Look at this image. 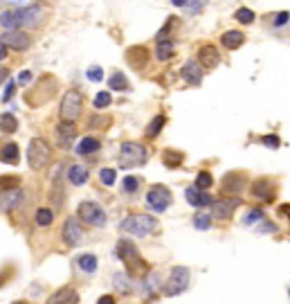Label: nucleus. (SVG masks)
<instances>
[{
  "instance_id": "nucleus-28",
  "label": "nucleus",
  "mask_w": 290,
  "mask_h": 304,
  "mask_svg": "<svg viewBox=\"0 0 290 304\" xmlns=\"http://www.w3.org/2000/svg\"><path fill=\"white\" fill-rule=\"evenodd\" d=\"M162 160H164V165H167L169 169H175V167H180V162L185 160V156L180 154V151H175V149H167L162 154Z\"/></svg>"
},
{
  "instance_id": "nucleus-18",
  "label": "nucleus",
  "mask_w": 290,
  "mask_h": 304,
  "mask_svg": "<svg viewBox=\"0 0 290 304\" xmlns=\"http://www.w3.org/2000/svg\"><path fill=\"white\" fill-rule=\"evenodd\" d=\"M3 43L9 45L14 50H27L30 48V36L20 30H14V32H5L3 34Z\"/></svg>"
},
{
  "instance_id": "nucleus-19",
  "label": "nucleus",
  "mask_w": 290,
  "mask_h": 304,
  "mask_svg": "<svg viewBox=\"0 0 290 304\" xmlns=\"http://www.w3.org/2000/svg\"><path fill=\"white\" fill-rule=\"evenodd\" d=\"M185 196H187V201H189V205H193V207H207V205H214V199H212V196H209L207 191L198 189L196 185L187 189V191H185Z\"/></svg>"
},
{
  "instance_id": "nucleus-24",
  "label": "nucleus",
  "mask_w": 290,
  "mask_h": 304,
  "mask_svg": "<svg viewBox=\"0 0 290 304\" xmlns=\"http://www.w3.org/2000/svg\"><path fill=\"white\" fill-rule=\"evenodd\" d=\"M23 201V191L20 189H9V191H3V210L9 212L14 210L16 205Z\"/></svg>"
},
{
  "instance_id": "nucleus-6",
  "label": "nucleus",
  "mask_w": 290,
  "mask_h": 304,
  "mask_svg": "<svg viewBox=\"0 0 290 304\" xmlns=\"http://www.w3.org/2000/svg\"><path fill=\"white\" fill-rule=\"evenodd\" d=\"M146 149L140 142H124L119 149V165L122 167H140L146 162Z\"/></svg>"
},
{
  "instance_id": "nucleus-11",
  "label": "nucleus",
  "mask_w": 290,
  "mask_h": 304,
  "mask_svg": "<svg viewBox=\"0 0 290 304\" xmlns=\"http://www.w3.org/2000/svg\"><path fill=\"white\" fill-rule=\"evenodd\" d=\"M246 183H248V176L243 171H230L223 178V187H220V191L227 194L230 199H236V194H241V191L246 189Z\"/></svg>"
},
{
  "instance_id": "nucleus-40",
  "label": "nucleus",
  "mask_w": 290,
  "mask_h": 304,
  "mask_svg": "<svg viewBox=\"0 0 290 304\" xmlns=\"http://www.w3.org/2000/svg\"><path fill=\"white\" fill-rule=\"evenodd\" d=\"M138 187H140V178H135V176H126V178H124V191L133 194V191H138Z\"/></svg>"
},
{
  "instance_id": "nucleus-26",
  "label": "nucleus",
  "mask_w": 290,
  "mask_h": 304,
  "mask_svg": "<svg viewBox=\"0 0 290 304\" xmlns=\"http://www.w3.org/2000/svg\"><path fill=\"white\" fill-rule=\"evenodd\" d=\"M171 54H173V41H158V48H155V59L158 61H167V59H171Z\"/></svg>"
},
{
  "instance_id": "nucleus-8",
  "label": "nucleus",
  "mask_w": 290,
  "mask_h": 304,
  "mask_svg": "<svg viewBox=\"0 0 290 304\" xmlns=\"http://www.w3.org/2000/svg\"><path fill=\"white\" fill-rule=\"evenodd\" d=\"M77 214H79V219L88 225H95V228H104L106 225V212L101 210V205L95 201H83L81 205H79Z\"/></svg>"
},
{
  "instance_id": "nucleus-41",
  "label": "nucleus",
  "mask_w": 290,
  "mask_h": 304,
  "mask_svg": "<svg viewBox=\"0 0 290 304\" xmlns=\"http://www.w3.org/2000/svg\"><path fill=\"white\" fill-rule=\"evenodd\" d=\"M20 183L18 176H3V191H9V189H18L16 185Z\"/></svg>"
},
{
  "instance_id": "nucleus-2",
  "label": "nucleus",
  "mask_w": 290,
  "mask_h": 304,
  "mask_svg": "<svg viewBox=\"0 0 290 304\" xmlns=\"http://www.w3.org/2000/svg\"><path fill=\"white\" fill-rule=\"evenodd\" d=\"M41 16L43 11L36 3H30L27 7L23 9H14V11H5L3 14V27L7 32H14L16 25H27V27H34L41 23Z\"/></svg>"
},
{
  "instance_id": "nucleus-10",
  "label": "nucleus",
  "mask_w": 290,
  "mask_h": 304,
  "mask_svg": "<svg viewBox=\"0 0 290 304\" xmlns=\"http://www.w3.org/2000/svg\"><path fill=\"white\" fill-rule=\"evenodd\" d=\"M171 203H173L171 191L167 187H162V185H153V187L146 191V205H149L153 212H164Z\"/></svg>"
},
{
  "instance_id": "nucleus-22",
  "label": "nucleus",
  "mask_w": 290,
  "mask_h": 304,
  "mask_svg": "<svg viewBox=\"0 0 290 304\" xmlns=\"http://www.w3.org/2000/svg\"><path fill=\"white\" fill-rule=\"evenodd\" d=\"M79 302V295L75 289H70V286H65V289H59L54 293V295H50L48 304H77Z\"/></svg>"
},
{
  "instance_id": "nucleus-36",
  "label": "nucleus",
  "mask_w": 290,
  "mask_h": 304,
  "mask_svg": "<svg viewBox=\"0 0 290 304\" xmlns=\"http://www.w3.org/2000/svg\"><path fill=\"white\" fill-rule=\"evenodd\" d=\"M115 169H101L99 171V180L101 183L106 185V187H113V185H115Z\"/></svg>"
},
{
  "instance_id": "nucleus-37",
  "label": "nucleus",
  "mask_w": 290,
  "mask_h": 304,
  "mask_svg": "<svg viewBox=\"0 0 290 304\" xmlns=\"http://www.w3.org/2000/svg\"><path fill=\"white\" fill-rule=\"evenodd\" d=\"M236 20L238 23H246V25H250V23L254 20V11L252 9H248V7H241L236 11Z\"/></svg>"
},
{
  "instance_id": "nucleus-5",
  "label": "nucleus",
  "mask_w": 290,
  "mask_h": 304,
  "mask_svg": "<svg viewBox=\"0 0 290 304\" xmlns=\"http://www.w3.org/2000/svg\"><path fill=\"white\" fill-rule=\"evenodd\" d=\"M83 111V97L75 88L65 90L63 99H61V120L63 122H75Z\"/></svg>"
},
{
  "instance_id": "nucleus-33",
  "label": "nucleus",
  "mask_w": 290,
  "mask_h": 304,
  "mask_svg": "<svg viewBox=\"0 0 290 304\" xmlns=\"http://www.w3.org/2000/svg\"><path fill=\"white\" fill-rule=\"evenodd\" d=\"M108 86H110V90H126L128 81H126V77H124L122 72H115V75L108 79Z\"/></svg>"
},
{
  "instance_id": "nucleus-31",
  "label": "nucleus",
  "mask_w": 290,
  "mask_h": 304,
  "mask_svg": "<svg viewBox=\"0 0 290 304\" xmlns=\"http://www.w3.org/2000/svg\"><path fill=\"white\" fill-rule=\"evenodd\" d=\"M77 264H79V268L86 270V273H95L97 270V257L95 255H81L77 259Z\"/></svg>"
},
{
  "instance_id": "nucleus-50",
  "label": "nucleus",
  "mask_w": 290,
  "mask_h": 304,
  "mask_svg": "<svg viewBox=\"0 0 290 304\" xmlns=\"http://www.w3.org/2000/svg\"><path fill=\"white\" fill-rule=\"evenodd\" d=\"M14 304H27V302H14Z\"/></svg>"
},
{
  "instance_id": "nucleus-32",
  "label": "nucleus",
  "mask_w": 290,
  "mask_h": 304,
  "mask_svg": "<svg viewBox=\"0 0 290 304\" xmlns=\"http://www.w3.org/2000/svg\"><path fill=\"white\" fill-rule=\"evenodd\" d=\"M3 131L5 133H16L18 131V120H16L14 115H11V113H3Z\"/></svg>"
},
{
  "instance_id": "nucleus-43",
  "label": "nucleus",
  "mask_w": 290,
  "mask_h": 304,
  "mask_svg": "<svg viewBox=\"0 0 290 304\" xmlns=\"http://www.w3.org/2000/svg\"><path fill=\"white\" fill-rule=\"evenodd\" d=\"M286 20H290V14H288V11H279V14L272 18V25H275V27H283V25H286Z\"/></svg>"
},
{
  "instance_id": "nucleus-1",
  "label": "nucleus",
  "mask_w": 290,
  "mask_h": 304,
  "mask_svg": "<svg viewBox=\"0 0 290 304\" xmlns=\"http://www.w3.org/2000/svg\"><path fill=\"white\" fill-rule=\"evenodd\" d=\"M115 255L122 259L124 264H126L128 273L133 275V277H142V275L149 273V264H146L144 259L140 257V252H138V248H135L133 241L119 239L117 241V248H115Z\"/></svg>"
},
{
  "instance_id": "nucleus-34",
  "label": "nucleus",
  "mask_w": 290,
  "mask_h": 304,
  "mask_svg": "<svg viewBox=\"0 0 290 304\" xmlns=\"http://www.w3.org/2000/svg\"><path fill=\"white\" fill-rule=\"evenodd\" d=\"M212 185H214L212 173H209V171H198V176H196V187H198V189L207 191L209 187H212Z\"/></svg>"
},
{
  "instance_id": "nucleus-39",
  "label": "nucleus",
  "mask_w": 290,
  "mask_h": 304,
  "mask_svg": "<svg viewBox=\"0 0 290 304\" xmlns=\"http://www.w3.org/2000/svg\"><path fill=\"white\" fill-rule=\"evenodd\" d=\"M110 101H113L110 95H108L106 90H101V93H97V97H95V108H106Z\"/></svg>"
},
{
  "instance_id": "nucleus-9",
  "label": "nucleus",
  "mask_w": 290,
  "mask_h": 304,
  "mask_svg": "<svg viewBox=\"0 0 290 304\" xmlns=\"http://www.w3.org/2000/svg\"><path fill=\"white\" fill-rule=\"evenodd\" d=\"M187 284H189V268L173 266L167 281H164V295H178V293H183L187 289Z\"/></svg>"
},
{
  "instance_id": "nucleus-38",
  "label": "nucleus",
  "mask_w": 290,
  "mask_h": 304,
  "mask_svg": "<svg viewBox=\"0 0 290 304\" xmlns=\"http://www.w3.org/2000/svg\"><path fill=\"white\" fill-rule=\"evenodd\" d=\"M261 219H263V210H259V207H254V210H250V212L246 214V219H243V223H246V225H252V223L261 221Z\"/></svg>"
},
{
  "instance_id": "nucleus-46",
  "label": "nucleus",
  "mask_w": 290,
  "mask_h": 304,
  "mask_svg": "<svg viewBox=\"0 0 290 304\" xmlns=\"http://www.w3.org/2000/svg\"><path fill=\"white\" fill-rule=\"evenodd\" d=\"M11 95H14V81H7V86H5V90H3V101L11 99Z\"/></svg>"
},
{
  "instance_id": "nucleus-27",
  "label": "nucleus",
  "mask_w": 290,
  "mask_h": 304,
  "mask_svg": "<svg viewBox=\"0 0 290 304\" xmlns=\"http://www.w3.org/2000/svg\"><path fill=\"white\" fill-rule=\"evenodd\" d=\"M164 122H167V117H164V115H162V113H160V115H155V117H153V120L149 122V126H146V131H144V135H146V138H149V140H153V138H155V135H158V133H160V131H162Z\"/></svg>"
},
{
  "instance_id": "nucleus-12",
  "label": "nucleus",
  "mask_w": 290,
  "mask_h": 304,
  "mask_svg": "<svg viewBox=\"0 0 290 304\" xmlns=\"http://www.w3.org/2000/svg\"><path fill=\"white\" fill-rule=\"evenodd\" d=\"M61 239H63L68 246H77V244H81V239H83V228L79 225V221H77L75 216L65 219L63 230H61Z\"/></svg>"
},
{
  "instance_id": "nucleus-21",
  "label": "nucleus",
  "mask_w": 290,
  "mask_h": 304,
  "mask_svg": "<svg viewBox=\"0 0 290 304\" xmlns=\"http://www.w3.org/2000/svg\"><path fill=\"white\" fill-rule=\"evenodd\" d=\"M243 43H246V34L238 30H227V32H223V36H220V45L227 50H238Z\"/></svg>"
},
{
  "instance_id": "nucleus-47",
  "label": "nucleus",
  "mask_w": 290,
  "mask_h": 304,
  "mask_svg": "<svg viewBox=\"0 0 290 304\" xmlns=\"http://www.w3.org/2000/svg\"><path fill=\"white\" fill-rule=\"evenodd\" d=\"M97 304H115V297L113 295H101L99 300H97Z\"/></svg>"
},
{
  "instance_id": "nucleus-45",
  "label": "nucleus",
  "mask_w": 290,
  "mask_h": 304,
  "mask_svg": "<svg viewBox=\"0 0 290 304\" xmlns=\"http://www.w3.org/2000/svg\"><path fill=\"white\" fill-rule=\"evenodd\" d=\"M16 81H18V86H27V83L32 81V72H30V70H23Z\"/></svg>"
},
{
  "instance_id": "nucleus-13",
  "label": "nucleus",
  "mask_w": 290,
  "mask_h": 304,
  "mask_svg": "<svg viewBox=\"0 0 290 304\" xmlns=\"http://www.w3.org/2000/svg\"><path fill=\"white\" fill-rule=\"evenodd\" d=\"M238 205H241V199H218V201H214L212 212H214L216 219L227 221V219H232V214H234V210Z\"/></svg>"
},
{
  "instance_id": "nucleus-48",
  "label": "nucleus",
  "mask_w": 290,
  "mask_h": 304,
  "mask_svg": "<svg viewBox=\"0 0 290 304\" xmlns=\"http://www.w3.org/2000/svg\"><path fill=\"white\" fill-rule=\"evenodd\" d=\"M279 212H281V214H288V216H290V205H281Z\"/></svg>"
},
{
  "instance_id": "nucleus-17",
  "label": "nucleus",
  "mask_w": 290,
  "mask_h": 304,
  "mask_svg": "<svg viewBox=\"0 0 290 304\" xmlns=\"http://www.w3.org/2000/svg\"><path fill=\"white\" fill-rule=\"evenodd\" d=\"M218 61H220V54H218L216 45H203V48L198 50V63L203 68H207V70L218 66Z\"/></svg>"
},
{
  "instance_id": "nucleus-4",
  "label": "nucleus",
  "mask_w": 290,
  "mask_h": 304,
  "mask_svg": "<svg viewBox=\"0 0 290 304\" xmlns=\"http://www.w3.org/2000/svg\"><path fill=\"white\" fill-rule=\"evenodd\" d=\"M50 156H52V149H50L48 140L43 138L30 140V144H27V165L32 169H43L50 162Z\"/></svg>"
},
{
  "instance_id": "nucleus-23",
  "label": "nucleus",
  "mask_w": 290,
  "mask_h": 304,
  "mask_svg": "<svg viewBox=\"0 0 290 304\" xmlns=\"http://www.w3.org/2000/svg\"><path fill=\"white\" fill-rule=\"evenodd\" d=\"M68 180H70L72 185H86L88 180V169L83 165H72L68 169Z\"/></svg>"
},
{
  "instance_id": "nucleus-25",
  "label": "nucleus",
  "mask_w": 290,
  "mask_h": 304,
  "mask_svg": "<svg viewBox=\"0 0 290 304\" xmlns=\"http://www.w3.org/2000/svg\"><path fill=\"white\" fill-rule=\"evenodd\" d=\"M99 149V140L93 138V135H88V138H83V140H79V144H77V154L79 156H88V154H95V151Z\"/></svg>"
},
{
  "instance_id": "nucleus-16",
  "label": "nucleus",
  "mask_w": 290,
  "mask_h": 304,
  "mask_svg": "<svg viewBox=\"0 0 290 304\" xmlns=\"http://www.w3.org/2000/svg\"><path fill=\"white\" fill-rule=\"evenodd\" d=\"M180 77H183L187 83H191V86H198V83L203 81V68L198 63V59L187 61L183 66V70H180Z\"/></svg>"
},
{
  "instance_id": "nucleus-44",
  "label": "nucleus",
  "mask_w": 290,
  "mask_h": 304,
  "mask_svg": "<svg viewBox=\"0 0 290 304\" xmlns=\"http://www.w3.org/2000/svg\"><path fill=\"white\" fill-rule=\"evenodd\" d=\"M263 144L270 146V149H277L279 146V138L277 135H263Z\"/></svg>"
},
{
  "instance_id": "nucleus-7",
  "label": "nucleus",
  "mask_w": 290,
  "mask_h": 304,
  "mask_svg": "<svg viewBox=\"0 0 290 304\" xmlns=\"http://www.w3.org/2000/svg\"><path fill=\"white\" fill-rule=\"evenodd\" d=\"M54 93H56V81H54V77H52V75H45V77H41V81L36 83V88L27 93V104H32V106L45 104V101L52 97Z\"/></svg>"
},
{
  "instance_id": "nucleus-15",
  "label": "nucleus",
  "mask_w": 290,
  "mask_h": 304,
  "mask_svg": "<svg viewBox=\"0 0 290 304\" xmlns=\"http://www.w3.org/2000/svg\"><path fill=\"white\" fill-rule=\"evenodd\" d=\"M75 138H77L75 122H61L59 126H56V142H59V146L70 149V144H72V140Z\"/></svg>"
},
{
  "instance_id": "nucleus-3",
  "label": "nucleus",
  "mask_w": 290,
  "mask_h": 304,
  "mask_svg": "<svg viewBox=\"0 0 290 304\" xmlns=\"http://www.w3.org/2000/svg\"><path fill=\"white\" fill-rule=\"evenodd\" d=\"M158 228V221L153 216H149V214H142V212H133L128 214V216H124L122 221V230L133 236H144L153 232V230Z\"/></svg>"
},
{
  "instance_id": "nucleus-14",
  "label": "nucleus",
  "mask_w": 290,
  "mask_h": 304,
  "mask_svg": "<svg viewBox=\"0 0 290 304\" xmlns=\"http://www.w3.org/2000/svg\"><path fill=\"white\" fill-rule=\"evenodd\" d=\"M252 196L263 203H272L277 196V185L272 183V180L263 178V180H257V183L252 185Z\"/></svg>"
},
{
  "instance_id": "nucleus-42",
  "label": "nucleus",
  "mask_w": 290,
  "mask_h": 304,
  "mask_svg": "<svg viewBox=\"0 0 290 304\" xmlns=\"http://www.w3.org/2000/svg\"><path fill=\"white\" fill-rule=\"evenodd\" d=\"M86 75H88L90 81H101V79H104V70H101L99 66H90Z\"/></svg>"
},
{
  "instance_id": "nucleus-20",
  "label": "nucleus",
  "mask_w": 290,
  "mask_h": 304,
  "mask_svg": "<svg viewBox=\"0 0 290 304\" xmlns=\"http://www.w3.org/2000/svg\"><path fill=\"white\" fill-rule=\"evenodd\" d=\"M126 61L133 68H144L146 66V61H149V50L146 48H142V45H135V48H130L128 52H126Z\"/></svg>"
},
{
  "instance_id": "nucleus-29",
  "label": "nucleus",
  "mask_w": 290,
  "mask_h": 304,
  "mask_svg": "<svg viewBox=\"0 0 290 304\" xmlns=\"http://www.w3.org/2000/svg\"><path fill=\"white\" fill-rule=\"evenodd\" d=\"M18 146H16L14 142H9V144H5L3 146V162H7V165H16L18 162Z\"/></svg>"
},
{
  "instance_id": "nucleus-49",
  "label": "nucleus",
  "mask_w": 290,
  "mask_h": 304,
  "mask_svg": "<svg viewBox=\"0 0 290 304\" xmlns=\"http://www.w3.org/2000/svg\"><path fill=\"white\" fill-rule=\"evenodd\" d=\"M0 56H3V59L7 56V45H5V43H3V50H0Z\"/></svg>"
},
{
  "instance_id": "nucleus-35",
  "label": "nucleus",
  "mask_w": 290,
  "mask_h": 304,
  "mask_svg": "<svg viewBox=\"0 0 290 304\" xmlns=\"http://www.w3.org/2000/svg\"><path fill=\"white\" fill-rule=\"evenodd\" d=\"M193 228L209 230V228H212V219H209L207 214H196V216H193Z\"/></svg>"
},
{
  "instance_id": "nucleus-30",
  "label": "nucleus",
  "mask_w": 290,
  "mask_h": 304,
  "mask_svg": "<svg viewBox=\"0 0 290 304\" xmlns=\"http://www.w3.org/2000/svg\"><path fill=\"white\" fill-rule=\"evenodd\" d=\"M34 221H36V225H41V228H48V225L54 221V214H52V210H48V207H38Z\"/></svg>"
}]
</instances>
